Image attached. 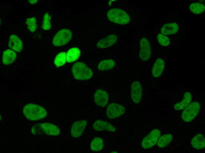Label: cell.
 <instances>
[{
    "label": "cell",
    "mask_w": 205,
    "mask_h": 153,
    "mask_svg": "<svg viewBox=\"0 0 205 153\" xmlns=\"http://www.w3.org/2000/svg\"><path fill=\"white\" fill-rule=\"evenodd\" d=\"M23 113L27 118L32 121L43 119L47 114V111L44 108L33 104L25 106L23 108Z\"/></svg>",
    "instance_id": "obj_1"
},
{
    "label": "cell",
    "mask_w": 205,
    "mask_h": 153,
    "mask_svg": "<svg viewBox=\"0 0 205 153\" xmlns=\"http://www.w3.org/2000/svg\"><path fill=\"white\" fill-rule=\"evenodd\" d=\"M107 17L110 21L117 24H127L130 21L128 14L120 9L114 8L110 9L107 13Z\"/></svg>",
    "instance_id": "obj_2"
},
{
    "label": "cell",
    "mask_w": 205,
    "mask_h": 153,
    "mask_svg": "<svg viewBox=\"0 0 205 153\" xmlns=\"http://www.w3.org/2000/svg\"><path fill=\"white\" fill-rule=\"evenodd\" d=\"M72 71L74 77L79 80H87L93 75L92 71L83 62H77L72 66Z\"/></svg>",
    "instance_id": "obj_3"
},
{
    "label": "cell",
    "mask_w": 205,
    "mask_h": 153,
    "mask_svg": "<svg viewBox=\"0 0 205 153\" xmlns=\"http://www.w3.org/2000/svg\"><path fill=\"white\" fill-rule=\"evenodd\" d=\"M72 35V32L69 29H62L59 31L54 36L52 44L56 46L64 45L70 40Z\"/></svg>",
    "instance_id": "obj_4"
},
{
    "label": "cell",
    "mask_w": 205,
    "mask_h": 153,
    "mask_svg": "<svg viewBox=\"0 0 205 153\" xmlns=\"http://www.w3.org/2000/svg\"><path fill=\"white\" fill-rule=\"evenodd\" d=\"M200 108L199 103L196 101L189 104L183 110L181 117L185 122H189L193 120L198 114Z\"/></svg>",
    "instance_id": "obj_5"
},
{
    "label": "cell",
    "mask_w": 205,
    "mask_h": 153,
    "mask_svg": "<svg viewBox=\"0 0 205 153\" xmlns=\"http://www.w3.org/2000/svg\"><path fill=\"white\" fill-rule=\"evenodd\" d=\"M161 134V132L159 129L153 130L143 139L141 143L142 147L148 149L154 146L156 143Z\"/></svg>",
    "instance_id": "obj_6"
},
{
    "label": "cell",
    "mask_w": 205,
    "mask_h": 153,
    "mask_svg": "<svg viewBox=\"0 0 205 153\" xmlns=\"http://www.w3.org/2000/svg\"><path fill=\"white\" fill-rule=\"evenodd\" d=\"M125 111L123 106L116 103H111L108 106L106 115L109 119L116 118L123 115Z\"/></svg>",
    "instance_id": "obj_7"
},
{
    "label": "cell",
    "mask_w": 205,
    "mask_h": 153,
    "mask_svg": "<svg viewBox=\"0 0 205 153\" xmlns=\"http://www.w3.org/2000/svg\"><path fill=\"white\" fill-rule=\"evenodd\" d=\"M139 56L141 60L146 61L150 58L151 50L150 42L146 38H142L140 41Z\"/></svg>",
    "instance_id": "obj_8"
},
{
    "label": "cell",
    "mask_w": 205,
    "mask_h": 153,
    "mask_svg": "<svg viewBox=\"0 0 205 153\" xmlns=\"http://www.w3.org/2000/svg\"><path fill=\"white\" fill-rule=\"evenodd\" d=\"M131 96L133 101L135 103H138L142 97V87L140 83L138 81L134 82L131 85Z\"/></svg>",
    "instance_id": "obj_9"
},
{
    "label": "cell",
    "mask_w": 205,
    "mask_h": 153,
    "mask_svg": "<svg viewBox=\"0 0 205 153\" xmlns=\"http://www.w3.org/2000/svg\"><path fill=\"white\" fill-rule=\"evenodd\" d=\"M86 120H82L75 122L70 129L71 135L74 138L80 137L83 133L87 124Z\"/></svg>",
    "instance_id": "obj_10"
},
{
    "label": "cell",
    "mask_w": 205,
    "mask_h": 153,
    "mask_svg": "<svg viewBox=\"0 0 205 153\" xmlns=\"http://www.w3.org/2000/svg\"><path fill=\"white\" fill-rule=\"evenodd\" d=\"M94 99L95 103L96 105L104 107L108 103L109 96L107 92L105 91L98 89L95 93Z\"/></svg>",
    "instance_id": "obj_11"
},
{
    "label": "cell",
    "mask_w": 205,
    "mask_h": 153,
    "mask_svg": "<svg viewBox=\"0 0 205 153\" xmlns=\"http://www.w3.org/2000/svg\"><path fill=\"white\" fill-rule=\"evenodd\" d=\"M92 127L97 131H106L114 132L115 128L110 123L104 121L98 120L93 123Z\"/></svg>",
    "instance_id": "obj_12"
},
{
    "label": "cell",
    "mask_w": 205,
    "mask_h": 153,
    "mask_svg": "<svg viewBox=\"0 0 205 153\" xmlns=\"http://www.w3.org/2000/svg\"><path fill=\"white\" fill-rule=\"evenodd\" d=\"M117 37L115 35L111 34L100 39L96 44L97 47L100 49L109 47L117 41Z\"/></svg>",
    "instance_id": "obj_13"
},
{
    "label": "cell",
    "mask_w": 205,
    "mask_h": 153,
    "mask_svg": "<svg viewBox=\"0 0 205 153\" xmlns=\"http://www.w3.org/2000/svg\"><path fill=\"white\" fill-rule=\"evenodd\" d=\"M43 132L45 134L52 136H57L60 133L59 128L55 125L49 123L42 124Z\"/></svg>",
    "instance_id": "obj_14"
},
{
    "label": "cell",
    "mask_w": 205,
    "mask_h": 153,
    "mask_svg": "<svg viewBox=\"0 0 205 153\" xmlns=\"http://www.w3.org/2000/svg\"><path fill=\"white\" fill-rule=\"evenodd\" d=\"M23 43L21 40L17 36L12 34L9 37V46L13 50L20 52L23 48Z\"/></svg>",
    "instance_id": "obj_15"
},
{
    "label": "cell",
    "mask_w": 205,
    "mask_h": 153,
    "mask_svg": "<svg viewBox=\"0 0 205 153\" xmlns=\"http://www.w3.org/2000/svg\"><path fill=\"white\" fill-rule=\"evenodd\" d=\"M165 66V62L161 58L157 59L155 61L152 69L153 76L155 77L160 76Z\"/></svg>",
    "instance_id": "obj_16"
},
{
    "label": "cell",
    "mask_w": 205,
    "mask_h": 153,
    "mask_svg": "<svg viewBox=\"0 0 205 153\" xmlns=\"http://www.w3.org/2000/svg\"><path fill=\"white\" fill-rule=\"evenodd\" d=\"M178 29V26L176 23H170L163 25L161 29V31L164 35H171L177 33Z\"/></svg>",
    "instance_id": "obj_17"
},
{
    "label": "cell",
    "mask_w": 205,
    "mask_h": 153,
    "mask_svg": "<svg viewBox=\"0 0 205 153\" xmlns=\"http://www.w3.org/2000/svg\"><path fill=\"white\" fill-rule=\"evenodd\" d=\"M2 55V62L5 65L9 64L12 63L16 57V54L15 51L10 49L5 50Z\"/></svg>",
    "instance_id": "obj_18"
},
{
    "label": "cell",
    "mask_w": 205,
    "mask_h": 153,
    "mask_svg": "<svg viewBox=\"0 0 205 153\" xmlns=\"http://www.w3.org/2000/svg\"><path fill=\"white\" fill-rule=\"evenodd\" d=\"M191 94L189 92H185L183 99L180 102L175 104L174 107L175 109L180 110L186 108L189 104L191 100Z\"/></svg>",
    "instance_id": "obj_19"
},
{
    "label": "cell",
    "mask_w": 205,
    "mask_h": 153,
    "mask_svg": "<svg viewBox=\"0 0 205 153\" xmlns=\"http://www.w3.org/2000/svg\"><path fill=\"white\" fill-rule=\"evenodd\" d=\"M192 146L197 149L204 148L205 146V140L201 134H198L195 136L191 141Z\"/></svg>",
    "instance_id": "obj_20"
},
{
    "label": "cell",
    "mask_w": 205,
    "mask_h": 153,
    "mask_svg": "<svg viewBox=\"0 0 205 153\" xmlns=\"http://www.w3.org/2000/svg\"><path fill=\"white\" fill-rule=\"evenodd\" d=\"M80 54V51L78 48L73 47L70 49L67 52L66 55L67 62L71 63L77 60Z\"/></svg>",
    "instance_id": "obj_21"
},
{
    "label": "cell",
    "mask_w": 205,
    "mask_h": 153,
    "mask_svg": "<svg viewBox=\"0 0 205 153\" xmlns=\"http://www.w3.org/2000/svg\"><path fill=\"white\" fill-rule=\"evenodd\" d=\"M115 64V62L113 60L107 59L101 61L98 65L97 68L101 71L110 70L112 69Z\"/></svg>",
    "instance_id": "obj_22"
},
{
    "label": "cell",
    "mask_w": 205,
    "mask_h": 153,
    "mask_svg": "<svg viewBox=\"0 0 205 153\" xmlns=\"http://www.w3.org/2000/svg\"><path fill=\"white\" fill-rule=\"evenodd\" d=\"M104 147L103 141L102 139L95 137L92 140L90 145L91 150L94 151H99L102 149Z\"/></svg>",
    "instance_id": "obj_23"
},
{
    "label": "cell",
    "mask_w": 205,
    "mask_h": 153,
    "mask_svg": "<svg viewBox=\"0 0 205 153\" xmlns=\"http://www.w3.org/2000/svg\"><path fill=\"white\" fill-rule=\"evenodd\" d=\"M172 139V136L171 134H165L159 138L157 145L161 148L164 147L168 145L171 142Z\"/></svg>",
    "instance_id": "obj_24"
},
{
    "label": "cell",
    "mask_w": 205,
    "mask_h": 153,
    "mask_svg": "<svg viewBox=\"0 0 205 153\" xmlns=\"http://www.w3.org/2000/svg\"><path fill=\"white\" fill-rule=\"evenodd\" d=\"M191 11L195 14H199L203 13L204 11V5L199 2H196L191 4L189 6Z\"/></svg>",
    "instance_id": "obj_25"
},
{
    "label": "cell",
    "mask_w": 205,
    "mask_h": 153,
    "mask_svg": "<svg viewBox=\"0 0 205 153\" xmlns=\"http://www.w3.org/2000/svg\"><path fill=\"white\" fill-rule=\"evenodd\" d=\"M66 61V53L62 52L59 53L56 56L54 63L56 67H58L64 65Z\"/></svg>",
    "instance_id": "obj_26"
},
{
    "label": "cell",
    "mask_w": 205,
    "mask_h": 153,
    "mask_svg": "<svg viewBox=\"0 0 205 153\" xmlns=\"http://www.w3.org/2000/svg\"><path fill=\"white\" fill-rule=\"evenodd\" d=\"M51 17L48 13H46L44 14L42 22V27L45 30H49L51 27Z\"/></svg>",
    "instance_id": "obj_27"
},
{
    "label": "cell",
    "mask_w": 205,
    "mask_h": 153,
    "mask_svg": "<svg viewBox=\"0 0 205 153\" xmlns=\"http://www.w3.org/2000/svg\"><path fill=\"white\" fill-rule=\"evenodd\" d=\"M26 24L28 29L31 32L35 31L37 27L36 19L34 17H32L27 19Z\"/></svg>",
    "instance_id": "obj_28"
},
{
    "label": "cell",
    "mask_w": 205,
    "mask_h": 153,
    "mask_svg": "<svg viewBox=\"0 0 205 153\" xmlns=\"http://www.w3.org/2000/svg\"><path fill=\"white\" fill-rule=\"evenodd\" d=\"M157 38L160 44L163 46H166L170 44V41L168 38L163 34H158L157 36Z\"/></svg>",
    "instance_id": "obj_29"
},
{
    "label": "cell",
    "mask_w": 205,
    "mask_h": 153,
    "mask_svg": "<svg viewBox=\"0 0 205 153\" xmlns=\"http://www.w3.org/2000/svg\"><path fill=\"white\" fill-rule=\"evenodd\" d=\"M31 131L34 134H41L43 132L42 128V124H38L34 125L32 127Z\"/></svg>",
    "instance_id": "obj_30"
},
{
    "label": "cell",
    "mask_w": 205,
    "mask_h": 153,
    "mask_svg": "<svg viewBox=\"0 0 205 153\" xmlns=\"http://www.w3.org/2000/svg\"><path fill=\"white\" fill-rule=\"evenodd\" d=\"M38 1L37 0H29L28 1L31 4H35Z\"/></svg>",
    "instance_id": "obj_31"
}]
</instances>
